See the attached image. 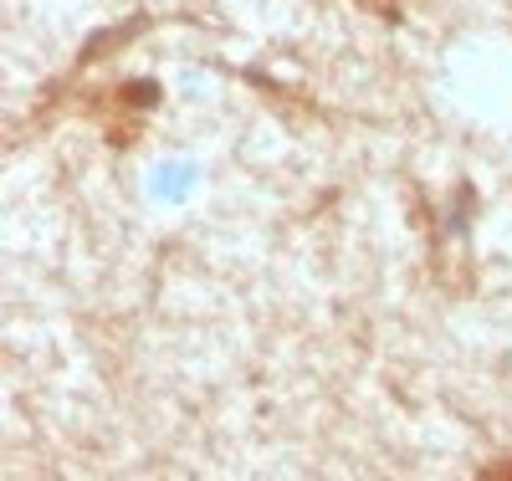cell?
I'll return each instance as SVG.
<instances>
[{
	"label": "cell",
	"instance_id": "1",
	"mask_svg": "<svg viewBox=\"0 0 512 481\" xmlns=\"http://www.w3.org/2000/svg\"><path fill=\"white\" fill-rule=\"evenodd\" d=\"M159 103V87L154 82H113V87H93L88 98H82V118H98V128L108 134L113 149H128L139 139V118L144 108Z\"/></svg>",
	"mask_w": 512,
	"mask_h": 481
}]
</instances>
